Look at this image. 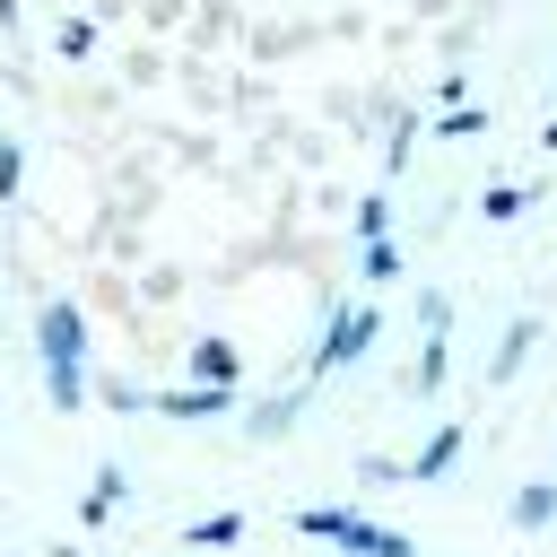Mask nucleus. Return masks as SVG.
Returning <instances> with one entry per match:
<instances>
[{"instance_id":"obj_8","label":"nucleus","mask_w":557,"mask_h":557,"mask_svg":"<svg viewBox=\"0 0 557 557\" xmlns=\"http://www.w3.org/2000/svg\"><path fill=\"white\" fill-rule=\"evenodd\" d=\"M122 496H131V479L104 461V470L87 479V496H78V522H113V513H122Z\"/></svg>"},{"instance_id":"obj_4","label":"nucleus","mask_w":557,"mask_h":557,"mask_svg":"<svg viewBox=\"0 0 557 557\" xmlns=\"http://www.w3.org/2000/svg\"><path fill=\"white\" fill-rule=\"evenodd\" d=\"M148 409H157V418H226L235 392H218V383H183V392H148Z\"/></svg>"},{"instance_id":"obj_5","label":"nucleus","mask_w":557,"mask_h":557,"mask_svg":"<svg viewBox=\"0 0 557 557\" xmlns=\"http://www.w3.org/2000/svg\"><path fill=\"white\" fill-rule=\"evenodd\" d=\"M339 548H348V557H418V540H409V531H392V522H366V513L348 522V540H339Z\"/></svg>"},{"instance_id":"obj_12","label":"nucleus","mask_w":557,"mask_h":557,"mask_svg":"<svg viewBox=\"0 0 557 557\" xmlns=\"http://www.w3.org/2000/svg\"><path fill=\"white\" fill-rule=\"evenodd\" d=\"M557 513V479H540V487H513V531H540Z\"/></svg>"},{"instance_id":"obj_6","label":"nucleus","mask_w":557,"mask_h":557,"mask_svg":"<svg viewBox=\"0 0 557 557\" xmlns=\"http://www.w3.org/2000/svg\"><path fill=\"white\" fill-rule=\"evenodd\" d=\"M453 461H461V418H444V426H435V435L409 453V479H444Z\"/></svg>"},{"instance_id":"obj_17","label":"nucleus","mask_w":557,"mask_h":557,"mask_svg":"<svg viewBox=\"0 0 557 557\" xmlns=\"http://www.w3.org/2000/svg\"><path fill=\"white\" fill-rule=\"evenodd\" d=\"M17 183H26V157H17V139H0V200H17Z\"/></svg>"},{"instance_id":"obj_21","label":"nucleus","mask_w":557,"mask_h":557,"mask_svg":"<svg viewBox=\"0 0 557 557\" xmlns=\"http://www.w3.org/2000/svg\"><path fill=\"white\" fill-rule=\"evenodd\" d=\"M540 148H557V122H548V131H540Z\"/></svg>"},{"instance_id":"obj_18","label":"nucleus","mask_w":557,"mask_h":557,"mask_svg":"<svg viewBox=\"0 0 557 557\" xmlns=\"http://www.w3.org/2000/svg\"><path fill=\"white\" fill-rule=\"evenodd\" d=\"M87 44H96V26H87V17H61V52H70V61H87Z\"/></svg>"},{"instance_id":"obj_22","label":"nucleus","mask_w":557,"mask_h":557,"mask_svg":"<svg viewBox=\"0 0 557 557\" xmlns=\"http://www.w3.org/2000/svg\"><path fill=\"white\" fill-rule=\"evenodd\" d=\"M52 557H87V548H70V540H61V548H52Z\"/></svg>"},{"instance_id":"obj_10","label":"nucleus","mask_w":557,"mask_h":557,"mask_svg":"<svg viewBox=\"0 0 557 557\" xmlns=\"http://www.w3.org/2000/svg\"><path fill=\"white\" fill-rule=\"evenodd\" d=\"M235 540H244V513H200L183 531V548H235Z\"/></svg>"},{"instance_id":"obj_13","label":"nucleus","mask_w":557,"mask_h":557,"mask_svg":"<svg viewBox=\"0 0 557 557\" xmlns=\"http://www.w3.org/2000/svg\"><path fill=\"white\" fill-rule=\"evenodd\" d=\"M479 131H487L479 104H444V122H435V139H479Z\"/></svg>"},{"instance_id":"obj_9","label":"nucleus","mask_w":557,"mask_h":557,"mask_svg":"<svg viewBox=\"0 0 557 557\" xmlns=\"http://www.w3.org/2000/svg\"><path fill=\"white\" fill-rule=\"evenodd\" d=\"M522 209H531V183H487L479 191V218H496V226H513Z\"/></svg>"},{"instance_id":"obj_2","label":"nucleus","mask_w":557,"mask_h":557,"mask_svg":"<svg viewBox=\"0 0 557 557\" xmlns=\"http://www.w3.org/2000/svg\"><path fill=\"white\" fill-rule=\"evenodd\" d=\"M374 339H383V305H339V313H331V331H322V348H313V383H322V374H339V366H357Z\"/></svg>"},{"instance_id":"obj_15","label":"nucleus","mask_w":557,"mask_h":557,"mask_svg":"<svg viewBox=\"0 0 557 557\" xmlns=\"http://www.w3.org/2000/svg\"><path fill=\"white\" fill-rule=\"evenodd\" d=\"M366 278H374V287H392V278H400V235L366 244Z\"/></svg>"},{"instance_id":"obj_3","label":"nucleus","mask_w":557,"mask_h":557,"mask_svg":"<svg viewBox=\"0 0 557 557\" xmlns=\"http://www.w3.org/2000/svg\"><path fill=\"white\" fill-rule=\"evenodd\" d=\"M191 383L235 392V383H244V348H235V339H218V331H209V339H191Z\"/></svg>"},{"instance_id":"obj_20","label":"nucleus","mask_w":557,"mask_h":557,"mask_svg":"<svg viewBox=\"0 0 557 557\" xmlns=\"http://www.w3.org/2000/svg\"><path fill=\"white\" fill-rule=\"evenodd\" d=\"M287 418H296V400H261V409H252V435H278Z\"/></svg>"},{"instance_id":"obj_14","label":"nucleus","mask_w":557,"mask_h":557,"mask_svg":"<svg viewBox=\"0 0 557 557\" xmlns=\"http://www.w3.org/2000/svg\"><path fill=\"white\" fill-rule=\"evenodd\" d=\"M357 235H366V244H383V235H392V200H383V191H366V200H357Z\"/></svg>"},{"instance_id":"obj_19","label":"nucleus","mask_w":557,"mask_h":557,"mask_svg":"<svg viewBox=\"0 0 557 557\" xmlns=\"http://www.w3.org/2000/svg\"><path fill=\"white\" fill-rule=\"evenodd\" d=\"M444 322H453V305H444V296H435V287H426V296H418V331H426V339H435V331H444Z\"/></svg>"},{"instance_id":"obj_11","label":"nucleus","mask_w":557,"mask_h":557,"mask_svg":"<svg viewBox=\"0 0 557 557\" xmlns=\"http://www.w3.org/2000/svg\"><path fill=\"white\" fill-rule=\"evenodd\" d=\"M348 522H357L348 505H305V513H296V531H305V540H331V548L348 540Z\"/></svg>"},{"instance_id":"obj_1","label":"nucleus","mask_w":557,"mask_h":557,"mask_svg":"<svg viewBox=\"0 0 557 557\" xmlns=\"http://www.w3.org/2000/svg\"><path fill=\"white\" fill-rule=\"evenodd\" d=\"M35 357H44L52 409H78V400H87V313H78L70 296H44V305H35Z\"/></svg>"},{"instance_id":"obj_7","label":"nucleus","mask_w":557,"mask_h":557,"mask_svg":"<svg viewBox=\"0 0 557 557\" xmlns=\"http://www.w3.org/2000/svg\"><path fill=\"white\" fill-rule=\"evenodd\" d=\"M531 339H540V322H531V313H513V322H505V339H496V357H487V383H513V366L531 357Z\"/></svg>"},{"instance_id":"obj_16","label":"nucleus","mask_w":557,"mask_h":557,"mask_svg":"<svg viewBox=\"0 0 557 557\" xmlns=\"http://www.w3.org/2000/svg\"><path fill=\"white\" fill-rule=\"evenodd\" d=\"M409 383H418V392H435V383H444V331H435V339L418 348V366H409Z\"/></svg>"}]
</instances>
